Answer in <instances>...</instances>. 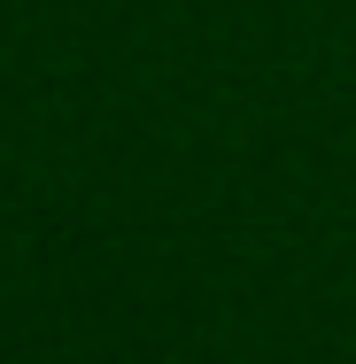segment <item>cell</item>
Returning a JSON list of instances; mask_svg holds the SVG:
<instances>
[]
</instances>
